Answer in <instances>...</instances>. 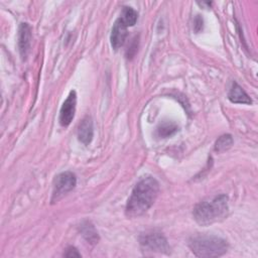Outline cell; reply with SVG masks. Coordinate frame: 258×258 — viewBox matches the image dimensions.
<instances>
[{
	"instance_id": "obj_1",
	"label": "cell",
	"mask_w": 258,
	"mask_h": 258,
	"mask_svg": "<svg viewBox=\"0 0 258 258\" xmlns=\"http://www.w3.org/2000/svg\"><path fill=\"white\" fill-rule=\"evenodd\" d=\"M159 192V183L152 176L141 178L134 186L129 197L125 213L128 217L134 218L143 215L154 204Z\"/></svg>"
},
{
	"instance_id": "obj_2",
	"label": "cell",
	"mask_w": 258,
	"mask_h": 258,
	"mask_svg": "<svg viewBox=\"0 0 258 258\" xmlns=\"http://www.w3.org/2000/svg\"><path fill=\"white\" fill-rule=\"evenodd\" d=\"M228 210V197L221 194L200 202L195 207L192 215L198 224L208 226L226 218Z\"/></svg>"
},
{
	"instance_id": "obj_3",
	"label": "cell",
	"mask_w": 258,
	"mask_h": 258,
	"mask_svg": "<svg viewBox=\"0 0 258 258\" xmlns=\"http://www.w3.org/2000/svg\"><path fill=\"white\" fill-rule=\"evenodd\" d=\"M188 247L198 257H219L228 250L225 239L214 235H197L189 239Z\"/></svg>"
},
{
	"instance_id": "obj_4",
	"label": "cell",
	"mask_w": 258,
	"mask_h": 258,
	"mask_svg": "<svg viewBox=\"0 0 258 258\" xmlns=\"http://www.w3.org/2000/svg\"><path fill=\"white\" fill-rule=\"evenodd\" d=\"M140 245L146 249L158 253H168L170 247L164 235L157 231L144 232L139 236Z\"/></svg>"
},
{
	"instance_id": "obj_5",
	"label": "cell",
	"mask_w": 258,
	"mask_h": 258,
	"mask_svg": "<svg viewBox=\"0 0 258 258\" xmlns=\"http://www.w3.org/2000/svg\"><path fill=\"white\" fill-rule=\"evenodd\" d=\"M77 184V177L71 171H64L57 174L53 181V190L51 202L55 203L60 200L64 195L75 188Z\"/></svg>"
},
{
	"instance_id": "obj_6",
	"label": "cell",
	"mask_w": 258,
	"mask_h": 258,
	"mask_svg": "<svg viewBox=\"0 0 258 258\" xmlns=\"http://www.w3.org/2000/svg\"><path fill=\"white\" fill-rule=\"evenodd\" d=\"M77 105V94L75 91H71L66 101L62 103L59 110V123L61 126L67 127L71 124L75 117Z\"/></svg>"
},
{
	"instance_id": "obj_7",
	"label": "cell",
	"mask_w": 258,
	"mask_h": 258,
	"mask_svg": "<svg viewBox=\"0 0 258 258\" xmlns=\"http://www.w3.org/2000/svg\"><path fill=\"white\" fill-rule=\"evenodd\" d=\"M31 45V27L28 23L22 22L18 29V48L22 59H26Z\"/></svg>"
},
{
	"instance_id": "obj_8",
	"label": "cell",
	"mask_w": 258,
	"mask_h": 258,
	"mask_svg": "<svg viewBox=\"0 0 258 258\" xmlns=\"http://www.w3.org/2000/svg\"><path fill=\"white\" fill-rule=\"evenodd\" d=\"M127 37V26L122 22V20L120 18H118L112 27V31H111V36H110V40H111V45L114 49H118L120 48Z\"/></svg>"
},
{
	"instance_id": "obj_9",
	"label": "cell",
	"mask_w": 258,
	"mask_h": 258,
	"mask_svg": "<svg viewBox=\"0 0 258 258\" xmlns=\"http://www.w3.org/2000/svg\"><path fill=\"white\" fill-rule=\"evenodd\" d=\"M94 137L93 120L90 116H86L78 127V139L84 145H89Z\"/></svg>"
},
{
	"instance_id": "obj_10",
	"label": "cell",
	"mask_w": 258,
	"mask_h": 258,
	"mask_svg": "<svg viewBox=\"0 0 258 258\" xmlns=\"http://www.w3.org/2000/svg\"><path fill=\"white\" fill-rule=\"evenodd\" d=\"M228 98L232 103L235 104L250 105L252 103V100L247 95V93L236 82H233L232 87L228 93Z\"/></svg>"
},
{
	"instance_id": "obj_11",
	"label": "cell",
	"mask_w": 258,
	"mask_h": 258,
	"mask_svg": "<svg viewBox=\"0 0 258 258\" xmlns=\"http://www.w3.org/2000/svg\"><path fill=\"white\" fill-rule=\"evenodd\" d=\"M79 229H80L82 236L85 238V240L89 244L96 245L99 242V239H100L99 234H98L95 226L90 221L82 222Z\"/></svg>"
},
{
	"instance_id": "obj_12",
	"label": "cell",
	"mask_w": 258,
	"mask_h": 258,
	"mask_svg": "<svg viewBox=\"0 0 258 258\" xmlns=\"http://www.w3.org/2000/svg\"><path fill=\"white\" fill-rule=\"evenodd\" d=\"M177 130H178V127L174 122L167 121V122H163L157 127L156 134L158 137L166 138L173 135Z\"/></svg>"
},
{
	"instance_id": "obj_13",
	"label": "cell",
	"mask_w": 258,
	"mask_h": 258,
	"mask_svg": "<svg viewBox=\"0 0 258 258\" xmlns=\"http://www.w3.org/2000/svg\"><path fill=\"white\" fill-rule=\"evenodd\" d=\"M119 18L122 20V22L127 27L133 26L137 21V12L133 8L125 6V7H123L122 13Z\"/></svg>"
},
{
	"instance_id": "obj_14",
	"label": "cell",
	"mask_w": 258,
	"mask_h": 258,
	"mask_svg": "<svg viewBox=\"0 0 258 258\" xmlns=\"http://www.w3.org/2000/svg\"><path fill=\"white\" fill-rule=\"evenodd\" d=\"M233 142L234 140L230 134H224L217 139L214 149L216 152H219V153L224 152L233 145Z\"/></svg>"
},
{
	"instance_id": "obj_15",
	"label": "cell",
	"mask_w": 258,
	"mask_h": 258,
	"mask_svg": "<svg viewBox=\"0 0 258 258\" xmlns=\"http://www.w3.org/2000/svg\"><path fill=\"white\" fill-rule=\"evenodd\" d=\"M137 47H138V41L135 39H133V41L131 42V44L128 46V49L126 50V55L127 57L131 58L134 56V54L136 53L137 51Z\"/></svg>"
},
{
	"instance_id": "obj_16",
	"label": "cell",
	"mask_w": 258,
	"mask_h": 258,
	"mask_svg": "<svg viewBox=\"0 0 258 258\" xmlns=\"http://www.w3.org/2000/svg\"><path fill=\"white\" fill-rule=\"evenodd\" d=\"M63 256H66V257H81V253H79L77 248L70 246L66 249Z\"/></svg>"
},
{
	"instance_id": "obj_17",
	"label": "cell",
	"mask_w": 258,
	"mask_h": 258,
	"mask_svg": "<svg viewBox=\"0 0 258 258\" xmlns=\"http://www.w3.org/2000/svg\"><path fill=\"white\" fill-rule=\"evenodd\" d=\"M194 22H195V25H194L195 31H196V32L201 31V30L203 29V18H202L200 15H198V16L196 17V19H195Z\"/></svg>"
}]
</instances>
